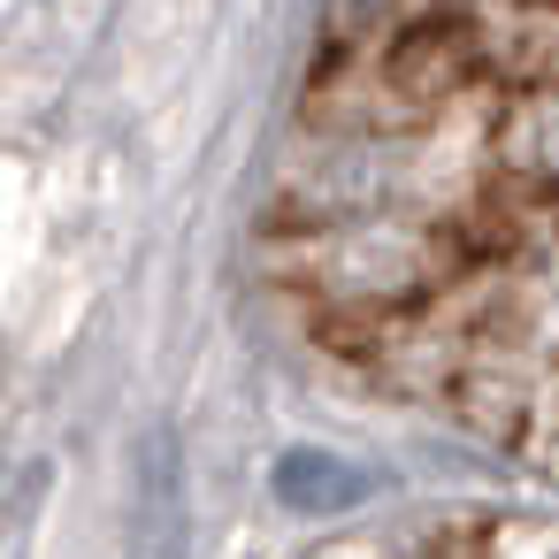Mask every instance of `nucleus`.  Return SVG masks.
<instances>
[{
    "label": "nucleus",
    "mask_w": 559,
    "mask_h": 559,
    "mask_svg": "<svg viewBox=\"0 0 559 559\" xmlns=\"http://www.w3.org/2000/svg\"><path fill=\"white\" fill-rule=\"evenodd\" d=\"M269 483H276V506H292V513H307V521L353 513V506L368 498V467H353V460H337V452H322V444L284 452Z\"/></svg>",
    "instance_id": "f03ea898"
},
{
    "label": "nucleus",
    "mask_w": 559,
    "mask_h": 559,
    "mask_svg": "<svg viewBox=\"0 0 559 559\" xmlns=\"http://www.w3.org/2000/svg\"><path fill=\"white\" fill-rule=\"evenodd\" d=\"M521 452L559 483V368L536 383V406H528V429H521Z\"/></svg>",
    "instance_id": "7ed1b4c3"
},
{
    "label": "nucleus",
    "mask_w": 559,
    "mask_h": 559,
    "mask_svg": "<svg viewBox=\"0 0 559 559\" xmlns=\"http://www.w3.org/2000/svg\"><path fill=\"white\" fill-rule=\"evenodd\" d=\"M490 185L521 207H559V78L513 85L490 116Z\"/></svg>",
    "instance_id": "f257e3e1"
}]
</instances>
